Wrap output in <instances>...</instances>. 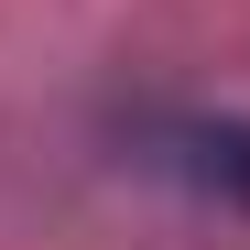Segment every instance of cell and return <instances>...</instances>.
<instances>
[{
    "label": "cell",
    "instance_id": "6da1fadb",
    "mask_svg": "<svg viewBox=\"0 0 250 250\" xmlns=\"http://www.w3.org/2000/svg\"><path fill=\"white\" fill-rule=\"evenodd\" d=\"M174 163H185V185L250 207V131H239V120H185V131H174Z\"/></svg>",
    "mask_w": 250,
    "mask_h": 250
}]
</instances>
